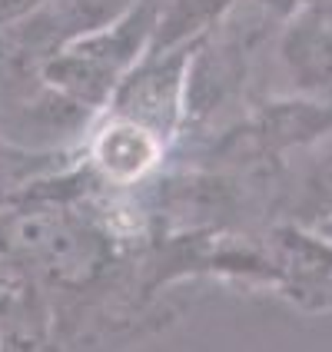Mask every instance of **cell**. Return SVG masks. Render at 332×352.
<instances>
[{
  "mask_svg": "<svg viewBox=\"0 0 332 352\" xmlns=\"http://www.w3.org/2000/svg\"><path fill=\"white\" fill-rule=\"evenodd\" d=\"M193 43L176 47L166 54H146L137 60L113 90V113L137 120L150 126L157 137L170 140L176 120L183 113V87H186V67H190Z\"/></svg>",
  "mask_w": 332,
  "mask_h": 352,
  "instance_id": "obj_1",
  "label": "cell"
},
{
  "mask_svg": "<svg viewBox=\"0 0 332 352\" xmlns=\"http://www.w3.org/2000/svg\"><path fill=\"white\" fill-rule=\"evenodd\" d=\"M279 67L299 97L332 100V0H306L286 20Z\"/></svg>",
  "mask_w": 332,
  "mask_h": 352,
  "instance_id": "obj_2",
  "label": "cell"
},
{
  "mask_svg": "<svg viewBox=\"0 0 332 352\" xmlns=\"http://www.w3.org/2000/svg\"><path fill=\"white\" fill-rule=\"evenodd\" d=\"M163 143L166 140L157 137L150 126L113 113V120H107L93 133L90 157L93 166L113 183H137L159 163Z\"/></svg>",
  "mask_w": 332,
  "mask_h": 352,
  "instance_id": "obj_3",
  "label": "cell"
},
{
  "mask_svg": "<svg viewBox=\"0 0 332 352\" xmlns=\"http://www.w3.org/2000/svg\"><path fill=\"white\" fill-rule=\"evenodd\" d=\"M256 130H259V140L266 146H276V150L313 143L316 137L332 130V100L296 94L293 100L269 103L256 117Z\"/></svg>",
  "mask_w": 332,
  "mask_h": 352,
  "instance_id": "obj_4",
  "label": "cell"
},
{
  "mask_svg": "<svg viewBox=\"0 0 332 352\" xmlns=\"http://www.w3.org/2000/svg\"><path fill=\"white\" fill-rule=\"evenodd\" d=\"M233 3L236 0H159L146 54H166V50L203 40L230 14Z\"/></svg>",
  "mask_w": 332,
  "mask_h": 352,
  "instance_id": "obj_5",
  "label": "cell"
},
{
  "mask_svg": "<svg viewBox=\"0 0 332 352\" xmlns=\"http://www.w3.org/2000/svg\"><path fill=\"white\" fill-rule=\"evenodd\" d=\"M34 302V279L14 256L0 253V313H20Z\"/></svg>",
  "mask_w": 332,
  "mask_h": 352,
  "instance_id": "obj_6",
  "label": "cell"
},
{
  "mask_svg": "<svg viewBox=\"0 0 332 352\" xmlns=\"http://www.w3.org/2000/svg\"><path fill=\"white\" fill-rule=\"evenodd\" d=\"M302 213H309L313 223L332 216V153L316 163L306 176V190H302Z\"/></svg>",
  "mask_w": 332,
  "mask_h": 352,
  "instance_id": "obj_7",
  "label": "cell"
},
{
  "mask_svg": "<svg viewBox=\"0 0 332 352\" xmlns=\"http://www.w3.org/2000/svg\"><path fill=\"white\" fill-rule=\"evenodd\" d=\"M40 3H47V0H0V27H7V23H14V20L34 14Z\"/></svg>",
  "mask_w": 332,
  "mask_h": 352,
  "instance_id": "obj_8",
  "label": "cell"
},
{
  "mask_svg": "<svg viewBox=\"0 0 332 352\" xmlns=\"http://www.w3.org/2000/svg\"><path fill=\"white\" fill-rule=\"evenodd\" d=\"M316 236L326 243V246H332V216H326V219H319V223H313Z\"/></svg>",
  "mask_w": 332,
  "mask_h": 352,
  "instance_id": "obj_9",
  "label": "cell"
}]
</instances>
